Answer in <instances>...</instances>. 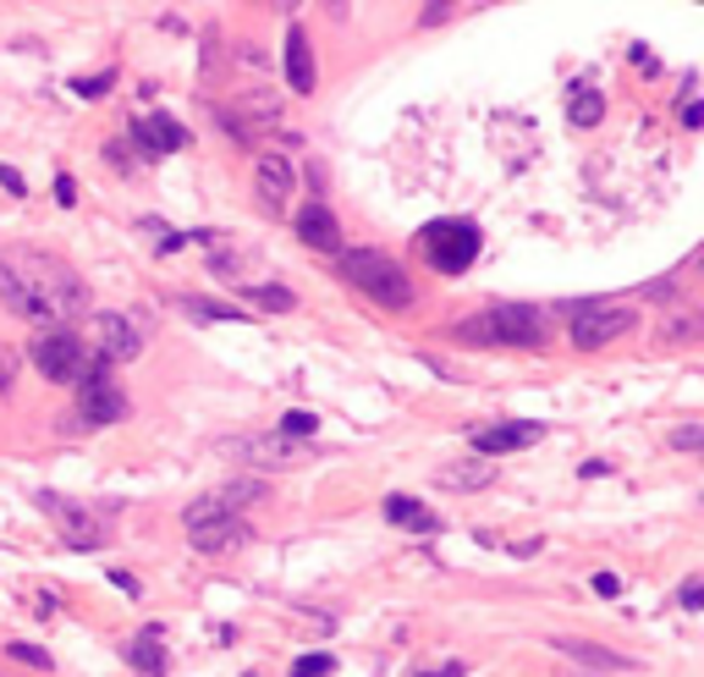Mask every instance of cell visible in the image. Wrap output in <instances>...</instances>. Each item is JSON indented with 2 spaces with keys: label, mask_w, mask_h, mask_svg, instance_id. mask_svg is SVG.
Masks as SVG:
<instances>
[{
  "label": "cell",
  "mask_w": 704,
  "mask_h": 677,
  "mask_svg": "<svg viewBox=\"0 0 704 677\" xmlns=\"http://www.w3.org/2000/svg\"><path fill=\"white\" fill-rule=\"evenodd\" d=\"M188 314H198V319H242L231 303H204V297H188Z\"/></svg>",
  "instance_id": "cell-25"
},
{
  "label": "cell",
  "mask_w": 704,
  "mask_h": 677,
  "mask_svg": "<svg viewBox=\"0 0 704 677\" xmlns=\"http://www.w3.org/2000/svg\"><path fill=\"white\" fill-rule=\"evenodd\" d=\"M182 523H188V540H193V551H237V545H248V523L237 518V512H226L215 496H204V501H193L188 512H182Z\"/></svg>",
  "instance_id": "cell-5"
},
{
  "label": "cell",
  "mask_w": 704,
  "mask_h": 677,
  "mask_svg": "<svg viewBox=\"0 0 704 677\" xmlns=\"http://www.w3.org/2000/svg\"><path fill=\"white\" fill-rule=\"evenodd\" d=\"M594 589H600V595H616L622 578H616V573H594Z\"/></svg>",
  "instance_id": "cell-35"
},
{
  "label": "cell",
  "mask_w": 704,
  "mask_h": 677,
  "mask_svg": "<svg viewBox=\"0 0 704 677\" xmlns=\"http://www.w3.org/2000/svg\"><path fill=\"white\" fill-rule=\"evenodd\" d=\"M341 275L359 286V292H370L381 308H408V303H413V281H408V270H402L391 253L352 248V253H341Z\"/></svg>",
  "instance_id": "cell-2"
},
{
  "label": "cell",
  "mask_w": 704,
  "mask_h": 677,
  "mask_svg": "<svg viewBox=\"0 0 704 677\" xmlns=\"http://www.w3.org/2000/svg\"><path fill=\"white\" fill-rule=\"evenodd\" d=\"M111 72H100V78H72V94H83V100H100V94H111Z\"/></svg>",
  "instance_id": "cell-28"
},
{
  "label": "cell",
  "mask_w": 704,
  "mask_h": 677,
  "mask_svg": "<svg viewBox=\"0 0 704 677\" xmlns=\"http://www.w3.org/2000/svg\"><path fill=\"white\" fill-rule=\"evenodd\" d=\"M7 655L23 661V666H34V672H50V655H45L39 644H7Z\"/></svg>",
  "instance_id": "cell-26"
},
{
  "label": "cell",
  "mask_w": 704,
  "mask_h": 677,
  "mask_svg": "<svg viewBox=\"0 0 704 677\" xmlns=\"http://www.w3.org/2000/svg\"><path fill=\"white\" fill-rule=\"evenodd\" d=\"M419 677H463V666L452 661V666H441V672H419Z\"/></svg>",
  "instance_id": "cell-36"
},
{
  "label": "cell",
  "mask_w": 704,
  "mask_h": 677,
  "mask_svg": "<svg viewBox=\"0 0 704 677\" xmlns=\"http://www.w3.org/2000/svg\"><path fill=\"white\" fill-rule=\"evenodd\" d=\"M0 303L39 325H67L89 314V286L67 259L45 248H7L0 253Z\"/></svg>",
  "instance_id": "cell-1"
},
{
  "label": "cell",
  "mask_w": 704,
  "mask_h": 677,
  "mask_svg": "<svg viewBox=\"0 0 704 677\" xmlns=\"http://www.w3.org/2000/svg\"><path fill=\"white\" fill-rule=\"evenodd\" d=\"M330 672H336L330 655H303V661H292V677H330Z\"/></svg>",
  "instance_id": "cell-27"
},
{
  "label": "cell",
  "mask_w": 704,
  "mask_h": 677,
  "mask_svg": "<svg viewBox=\"0 0 704 677\" xmlns=\"http://www.w3.org/2000/svg\"><path fill=\"white\" fill-rule=\"evenodd\" d=\"M56 204H78V182L72 177H56Z\"/></svg>",
  "instance_id": "cell-33"
},
{
  "label": "cell",
  "mask_w": 704,
  "mask_h": 677,
  "mask_svg": "<svg viewBox=\"0 0 704 677\" xmlns=\"http://www.w3.org/2000/svg\"><path fill=\"white\" fill-rule=\"evenodd\" d=\"M248 303H253V308H270V314H281V308H292L297 297H292L286 286H248Z\"/></svg>",
  "instance_id": "cell-23"
},
{
  "label": "cell",
  "mask_w": 704,
  "mask_h": 677,
  "mask_svg": "<svg viewBox=\"0 0 704 677\" xmlns=\"http://www.w3.org/2000/svg\"><path fill=\"white\" fill-rule=\"evenodd\" d=\"M0 188H7V193H29V182H23V171H12V166H0Z\"/></svg>",
  "instance_id": "cell-31"
},
{
  "label": "cell",
  "mask_w": 704,
  "mask_h": 677,
  "mask_svg": "<svg viewBox=\"0 0 704 677\" xmlns=\"http://www.w3.org/2000/svg\"><path fill=\"white\" fill-rule=\"evenodd\" d=\"M253 188H259V204L264 210H286V199H292V166H286V155H259Z\"/></svg>",
  "instance_id": "cell-13"
},
{
  "label": "cell",
  "mask_w": 704,
  "mask_h": 677,
  "mask_svg": "<svg viewBox=\"0 0 704 677\" xmlns=\"http://www.w3.org/2000/svg\"><path fill=\"white\" fill-rule=\"evenodd\" d=\"M297 237H303L308 248H319V253H341V226H336V215H330L325 204H308V210L297 215Z\"/></svg>",
  "instance_id": "cell-14"
},
{
  "label": "cell",
  "mask_w": 704,
  "mask_h": 677,
  "mask_svg": "<svg viewBox=\"0 0 704 677\" xmlns=\"http://www.w3.org/2000/svg\"><path fill=\"white\" fill-rule=\"evenodd\" d=\"M89 336H94V359H100V364H127V359H138V348H144V336L133 330L127 314H94V319H89Z\"/></svg>",
  "instance_id": "cell-10"
},
{
  "label": "cell",
  "mask_w": 704,
  "mask_h": 677,
  "mask_svg": "<svg viewBox=\"0 0 704 677\" xmlns=\"http://www.w3.org/2000/svg\"><path fill=\"white\" fill-rule=\"evenodd\" d=\"M386 518L402 523V529H419V534H435V529H441V518H435L419 496H386Z\"/></svg>",
  "instance_id": "cell-19"
},
{
  "label": "cell",
  "mask_w": 704,
  "mask_h": 677,
  "mask_svg": "<svg viewBox=\"0 0 704 677\" xmlns=\"http://www.w3.org/2000/svg\"><path fill=\"white\" fill-rule=\"evenodd\" d=\"M160 633H166V628H155V622H149V628H138V633H133V644H127L133 666H138V672H149V677H166V644H160Z\"/></svg>",
  "instance_id": "cell-18"
},
{
  "label": "cell",
  "mask_w": 704,
  "mask_h": 677,
  "mask_svg": "<svg viewBox=\"0 0 704 677\" xmlns=\"http://www.w3.org/2000/svg\"><path fill=\"white\" fill-rule=\"evenodd\" d=\"M600 116H605V100L594 89H572L567 94V122L572 127H600Z\"/></svg>",
  "instance_id": "cell-20"
},
{
  "label": "cell",
  "mask_w": 704,
  "mask_h": 677,
  "mask_svg": "<svg viewBox=\"0 0 704 677\" xmlns=\"http://www.w3.org/2000/svg\"><path fill=\"white\" fill-rule=\"evenodd\" d=\"M627 325H633V308H616V303H572L567 308V336H572V348H583V353L616 342Z\"/></svg>",
  "instance_id": "cell-7"
},
{
  "label": "cell",
  "mask_w": 704,
  "mask_h": 677,
  "mask_svg": "<svg viewBox=\"0 0 704 677\" xmlns=\"http://www.w3.org/2000/svg\"><path fill=\"white\" fill-rule=\"evenodd\" d=\"M286 83H292L297 94L314 89V50H308V34H303L297 23L286 29Z\"/></svg>",
  "instance_id": "cell-16"
},
{
  "label": "cell",
  "mask_w": 704,
  "mask_h": 677,
  "mask_svg": "<svg viewBox=\"0 0 704 677\" xmlns=\"http://www.w3.org/2000/svg\"><path fill=\"white\" fill-rule=\"evenodd\" d=\"M133 144L144 149V160H160V155H171V149H188L193 138H188V127H182V122H171V116H149V122H133Z\"/></svg>",
  "instance_id": "cell-11"
},
{
  "label": "cell",
  "mask_w": 704,
  "mask_h": 677,
  "mask_svg": "<svg viewBox=\"0 0 704 677\" xmlns=\"http://www.w3.org/2000/svg\"><path fill=\"white\" fill-rule=\"evenodd\" d=\"M677 600H682V611H699V606H704V578H682Z\"/></svg>",
  "instance_id": "cell-29"
},
{
  "label": "cell",
  "mask_w": 704,
  "mask_h": 677,
  "mask_svg": "<svg viewBox=\"0 0 704 677\" xmlns=\"http://www.w3.org/2000/svg\"><path fill=\"white\" fill-rule=\"evenodd\" d=\"M314 430H319V419H314L308 408H292V414L281 419V436H286V441H297V436H314Z\"/></svg>",
  "instance_id": "cell-24"
},
{
  "label": "cell",
  "mask_w": 704,
  "mask_h": 677,
  "mask_svg": "<svg viewBox=\"0 0 704 677\" xmlns=\"http://www.w3.org/2000/svg\"><path fill=\"white\" fill-rule=\"evenodd\" d=\"M12 375H18V353H12V348H0V392L12 386Z\"/></svg>",
  "instance_id": "cell-32"
},
{
  "label": "cell",
  "mask_w": 704,
  "mask_h": 677,
  "mask_svg": "<svg viewBox=\"0 0 704 677\" xmlns=\"http://www.w3.org/2000/svg\"><path fill=\"white\" fill-rule=\"evenodd\" d=\"M545 430L540 425H479L468 441H474V452L490 463V458H501V452H518V447H534Z\"/></svg>",
  "instance_id": "cell-12"
},
{
  "label": "cell",
  "mask_w": 704,
  "mask_h": 677,
  "mask_svg": "<svg viewBox=\"0 0 704 677\" xmlns=\"http://www.w3.org/2000/svg\"><path fill=\"white\" fill-rule=\"evenodd\" d=\"M303 458V447L297 441H286V436H270V441H253V463H270V469H286V463H297Z\"/></svg>",
  "instance_id": "cell-21"
},
{
  "label": "cell",
  "mask_w": 704,
  "mask_h": 677,
  "mask_svg": "<svg viewBox=\"0 0 704 677\" xmlns=\"http://www.w3.org/2000/svg\"><path fill=\"white\" fill-rule=\"evenodd\" d=\"M29 359H34V370H39L45 381H56V386H72V381H83V370H89L83 336L67 330V325H45L34 342H29Z\"/></svg>",
  "instance_id": "cell-4"
},
{
  "label": "cell",
  "mask_w": 704,
  "mask_h": 677,
  "mask_svg": "<svg viewBox=\"0 0 704 677\" xmlns=\"http://www.w3.org/2000/svg\"><path fill=\"white\" fill-rule=\"evenodd\" d=\"M78 414H83L89 425H116V419H127V397H122V386L111 381V364L89 359V370H83V381H78Z\"/></svg>",
  "instance_id": "cell-8"
},
{
  "label": "cell",
  "mask_w": 704,
  "mask_h": 677,
  "mask_svg": "<svg viewBox=\"0 0 704 677\" xmlns=\"http://www.w3.org/2000/svg\"><path fill=\"white\" fill-rule=\"evenodd\" d=\"M424 259L435 264V270H446V275H463L474 259H479V226L474 221H435V226H424Z\"/></svg>",
  "instance_id": "cell-6"
},
{
  "label": "cell",
  "mask_w": 704,
  "mask_h": 677,
  "mask_svg": "<svg viewBox=\"0 0 704 677\" xmlns=\"http://www.w3.org/2000/svg\"><path fill=\"white\" fill-rule=\"evenodd\" d=\"M550 650H561V655H572V661H583V666H594V672H633L638 661L633 655H616V650H600V644H583V639H550Z\"/></svg>",
  "instance_id": "cell-15"
},
{
  "label": "cell",
  "mask_w": 704,
  "mask_h": 677,
  "mask_svg": "<svg viewBox=\"0 0 704 677\" xmlns=\"http://www.w3.org/2000/svg\"><path fill=\"white\" fill-rule=\"evenodd\" d=\"M671 447H677V452H699V447H704V430H699V425H682V430L671 436Z\"/></svg>",
  "instance_id": "cell-30"
},
{
  "label": "cell",
  "mask_w": 704,
  "mask_h": 677,
  "mask_svg": "<svg viewBox=\"0 0 704 677\" xmlns=\"http://www.w3.org/2000/svg\"><path fill=\"white\" fill-rule=\"evenodd\" d=\"M39 507L56 518V529H61V540L72 545V551H94L100 540H105V523L89 512V507H78V501H67V496H39Z\"/></svg>",
  "instance_id": "cell-9"
},
{
  "label": "cell",
  "mask_w": 704,
  "mask_h": 677,
  "mask_svg": "<svg viewBox=\"0 0 704 677\" xmlns=\"http://www.w3.org/2000/svg\"><path fill=\"white\" fill-rule=\"evenodd\" d=\"M138 232H149V237H155V248H160V253H177V248H182V242H188V237H182V232H171V226H166V221H155V215H144V221H138Z\"/></svg>",
  "instance_id": "cell-22"
},
{
  "label": "cell",
  "mask_w": 704,
  "mask_h": 677,
  "mask_svg": "<svg viewBox=\"0 0 704 677\" xmlns=\"http://www.w3.org/2000/svg\"><path fill=\"white\" fill-rule=\"evenodd\" d=\"M463 342H507V348H540L545 342V325H540V308L529 303H501L490 314H468L457 325Z\"/></svg>",
  "instance_id": "cell-3"
},
{
  "label": "cell",
  "mask_w": 704,
  "mask_h": 677,
  "mask_svg": "<svg viewBox=\"0 0 704 677\" xmlns=\"http://www.w3.org/2000/svg\"><path fill=\"white\" fill-rule=\"evenodd\" d=\"M496 479V463H485V458H468V463H446V469H435V485L441 490H485Z\"/></svg>",
  "instance_id": "cell-17"
},
{
  "label": "cell",
  "mask_w": 704,
  "mask_h": 677,
  "mask_svg": "<svg viewBox=\"0 0 704 677\" xmlns=\"http://www.w3.org/2000/svg\"><path fill=\"white\" fill-rule=\"evenodd\" d=\"M699 122H704V111H699V100L688 94V100H682V127H699Z\"/></svg>",
  "instance_id": "cell-34"
}]
</instances>
